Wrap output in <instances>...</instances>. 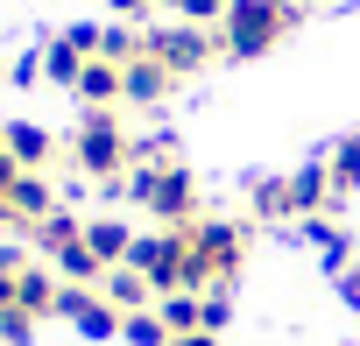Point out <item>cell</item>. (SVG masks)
Masks as SVG:
<instances>
[{
  "label": "cell",
  "mask_w": 360,
  "mask_h": 346,
  "mask_svg": "<svg viewBox=\"0 0 360 346\" xmlns=\"http://www.w3.org/2000/svg\"><path fill=\"white\" fill-rule=\"evenodd\" d=\"M191 233V276H184V290H233V276H240V262H248V226L240 219H191L184 226Z\"/></svg>",
  "instance_id": "1"
},
{
  "label": "cell",
  "mask_w": 360,
  "mask_h": 346,
  "mask_svg": "<svg viewBox=\"0 0 360 346\" xmlns=\"http://www.w3.org/2000/svg\"><path fill=\"white\" fill-rule=\"evenodd\" d=\"M297 29V0H233L219 15V50L226 57H269Z\"/></svg>",
  "instance_id": "2"
},
{
  "label": "cell",
  "mask_w": 360,
  "mask_h": 346,
  "mask_svg": "<svg viewBox=\"0 0 360 346\" xmlns=\"http://www.w3.org/2000/svg\"><path fill=\"white\" fill-rule=\"evenodd\" d=\"M120 184H127V198H134L141 212H155L162 226H191V219H198V184H191L184 162H162V169L134 162Z\"/></svg>",
  "instance_id": "3"
},
{
  "label": "cell",
  "mask_w": 360,
  "mask_h": 346,
  "mask_svg": "<svg viewBox=\"0 0 360 346\" xmlns=\"http://www.w3.org/2000/svg\"><path fill=\"white\" fill-rule=\"evenodd\" d=\"M71 162L85 169L92 184H113V177L134 169V134H127L113 113H85L78 134H71Z\"/></svg>",
  "instance_id": "4"
},
{
  "label": "cell",
  "mask_w": 360,
  "mask_h": 346,
  "mask_svg": "<svg viewBox=\"0 0 360 346\" xmlns=\"http://www.w3.org/2000/svg\"><path fill=\"white\" fill-rule=\"evenodd\" d=\"M127 269H141V276L155 283V297L184 290V276H191V233H184V226H155V233H134V255H127Z\"/></svg>",
  "instance_id": "5"
},
{
  "label": "cell",
  "mask_w": 360,
  "mask_h": 346,
  "mask_svg": "<svg viewBox=\"0 0 360 346\" xmlns=\"http://www.w3.org/2000/svg\"><path fill=\"white\" fill-rule=\"evenodd\" d=\"M141 50H148L162 71L191 78V71H205V64L219 57V29H198V22H162V29H148V36H141Z\"/></svg>",
  "instance_id": "6"
},
{
  "label": "cell",
  "mask_w": 360,
  "mask_h": 346,
  "mask_svg": "<svg viewBox=\"0 0 360 346\" xmlns=\"http://www.w3.org/2000/svg\"><path fill=\"white\" fill-rule=\"evenodd\" d=\"M57 318H64V325H78L85 339H113V332H120V311H113L99 290H78V283H64V297H57Z\"/></svg>",
  "instance_id": "7"
},
{
  "label": "cell",
  "mask_w": 360,
  "mask_h": 346,
  "mask_svg": "<svg viewBox=\"0 0 360 346\" xmlns=\"http://www.w3.org/2000/svg\"><path fill=\"white\" fill-rule=\"evenodd\" d=\"M290 205H297V219H318L325 205H339V184H332V162L325 155L290 169Z\"/></svg>",
  "instance_id": "8"
},
{
  "label": "cell",
  "mask_w": 360,
  "mask_h": 346,
  "mask_svg": "<svg viewBox=\"0 0 360 346\" xmlns=\"http://www.w3.org/2000/svg\"><path fill=\"white\" fill-rule=\"evenodd\" d=\"M169 92H176V71H162V64L141 50V57L127 64V99H120V106H162Z\"/></svg>",
  "instance_id": "9"
},
{
  "label": "cell",
  "mask_w": 360,
  "mask_h": 346,
  "mask_svg": "<svg viewBox=\"0 0 360 346\" xmlns=\"http://www.w3.org/2000/svg\"><path fill=\"white\" fill-rule=\"evenodd\" d=\"M99 297H106V304H113L120 318H127V311H155V283H148L141 269H127V262H120V269H106Z\"/></svg>",
  "instance_id": "10"
},
{
  "label": "cell",
  "mask_w": 360,
  "mask_h": 346,
  "mask_svg": "<svg viewBox=\"0 0 360 346\" xmlns=\"http://www.w3.org/2000/svg\"><path fill=\"white\" fill-rule=\"evenodd\" d=\"M85 248H92L106 269H120V262L134 255V226H127V219H113V212H99V219H85Z\"/></svg>",
  "instance_id": "11"
},
{
  "label": "cell",
  "mask_w": 360,
  "mask_h": 346,
  "mask_svg": "<svg viewBox=\"0 0 360 346\" xmlns=\"http://www.w3.org/2000/svg\"><path fill=\"white\" fill-rule=\"evenodd\" d=\"M50 212H57L50 177H43V169H22V184H15V219H22V233H29L36 219H50Z\"/></svg>",
  "instance_id": "12"
},
{
  "label": "cell",
  "mask_w": 360,
  "mask_h": 346,
  "mask_svg": "<svg viewBox=\"0 0 360 346\" xmlns=\"http://www.w3.org/2000/svg\"><path fill=\"white\" fill-rule=\"evenodd\" d=\"M8 155H15L22 169H43V162L57 155V141H50V127H36V120H8Z\"/></svg>",
  "instance_id": "13"
},
{
  "label": "cell",
  "mask_w": 360,
  "mask_h": 346,
  "mask_svg": "<svg viewBox=\"0 0 360 346\" xmlns=\"http://www.w3.org/2000/svg\"><path fill=\"white\" fill-rule=\"evenodd\" d=\"M155 311H162L169 339H184V332H205V297H198V290H169V297H155Z\"/></svg>",
  "instance_id": "14"
},
{
  "label": "cell",
  "mask_w": 360,
  "mask_h": 346,
  "mask_svg": "<svg viewBox=\"0 0 360 346\" xmlns=\"http://www.w3.org/2000/svg\"><path fill=\"white\" fill-rule=\"evenodd\" d=\"M248 212L269 219V226H276V219H297V205H290V177H255V184H248Z\"/></svg>",
  "instance_id": "15"
},
{
  "label": "cell",
  "mask_w": 360,
  "mask_h": 346,
  "mask_svg": "<svg viewBox=\"0 0 360 346\" xmlns=\"http://www.w3.org/2000/svg\"><path fill=\"white\" fill-rule=\"evenodd\" d=\"M29 241H36V248H43V255H64V248H71V241H85V219H78V212H71V205H57V212H50V219H36V226H29Z\"/></svg>",
  "instance_id": "16"
},
{
  "label": "cell",
  "mask_w": 360,
  "mask_h": 346,
  "mask_svg": "<svg viewBox=\"0 0 360 346\" xmlns=\"http://www.w3.org/2000/svg\"><path fill=\"white\" fill-rule=\"evenodd\" d=\"M304 241L325 255V269H332V276H339V269H353V241H346V226H332L325 212H318V219H304Z\"/></svg>",
  "instance_id": "17"
},
{
  "label": "cell",
  "mask_w": 360,
  "mask_h": 346,
  "mask_svg": "<svg viewBox=\"0 0 360 346\" xmlns=\"http://www.w3.org/2000/svg\"><path fill=\"white\" fill-rule=\"evenodd\" d=\"M50 269H57L64 283H78V290H99V283H106V262H99L85 241H71L64 255H50Z\"/></svg>",
  "instance_id": "18"
},
{
  "label": "cell",
  "mask_w": 360,
  "mask_h": 346,
  "mask_svg": "<svg viewBox=\"0 0 360 346\" xmlns=\"http://www.w3.org/2000/svg\"><path fill=\"white\" fill-rule=\"evenodd\" d=\"M332 184H339V198L346 191H360V134H346V141H332Z\"/></svg>",
  "instance_id": "19"
},
{
  "label": "cell",
  "mask_w": 360,
  "mask_h": 346,
  "mask_svg": "<svg viewBox=\"0 0 360 346\" xmlns=\"http://www.w3.org/2000/svg\"><path fill=\"white\" fill-rule=\"evenodd\" d=\"M120 339H134V346H169V325H162V311H127V318H120Z\"/></svg>",
  "instance_id": "20"
},
{
  "label": "cell",
  "mask_w": 360,
  "mask_h": 346,
  "mask_svg": "<svg viewBox=\"0 0 360 346\" xmlns=\"http://www.w3.org/2000/svg\"><path fill=\"white\" fill-rule=\"evenodd\" d=\"M162 8H169L176 22H198V29H219V15L233 8V0H162Z\"/></svg>",
  "instance_id": "21"
},
{
  "label": "cell",
  "mask_w": 360,
  "mask_h": 346,
  "mask_svg": "<svg viewBox=\"0 0 360 346\" xmlns=\"http://www.w3.org/2000/svg\"><path fill=\"white\" fill-rule=\"evenodd\" d=\"M29 339H36V311L0 304V346H29Z\"/></svg>",
  "instance_id": "22"
},
{
  "label": "cell",
  "mask_w": 360,
  "mask_h": 346,
  "mask_svg": "<svg viewBox=\"0 0 360 346\" xmlns=\"http://www.w3.org/2000/svg\"><path fill=\"white\" fill-rule=\"evenodd\" d=\"M99 57H106V64H134V57H141V36H134V29H106V36H99Z\"/></svg>",
  "instance_id": "23"
},
{
  "label": "cell",
  "mask_w": 360,
  "mask_h": 346,
  "mask_svg": "<svg viewBox=\"0 0 360 346\" xmlns=\"http://www.w3.org/2000/svg\"><path fill=\"white\" fill-rule=\"evenodd\" d=\"M226 318H233V297L226 290H205V332H226Z\"/></svg>",
  "instance_id": "24"
},
{
  "label": "cell",
  "mask_w": 360,
  "mask_h": 346,
  "mask_svg": "<svg viewBox=\"0 0 360 346\" xmlns=\"http://www.w3.org/2000/svg\"><path fill=\"white\" fill-rule=\"evenodd\" d=\"M8 78H15V85H36V78H43V50H29V57H15V64H8Z\"/></svg>",
  "instance_id": "25"
},
{
  "label": "cell",
  "mask_w": 360,
  "mask_h": 346,
  "mask_svg": "<svg viewBox=\"0 0 360 346\" xmlns=\"http://www.w3.org/2000/svg\"><path fill=\"white\" fill-rule=\"evenodd\" d=\"M339 297L360 311V262H353V269H339Z\"/></svg>",
  "instance_id": "26"
},
{
  "label": "cell",
  "mask_w": 360,
  "mask_h": 346,
  "mask_svg": "<svg viewBox=\"0 0 360 346\" xmlns=\"http://www.w3.org/2000/svg\"><path fill=\"white\" fill-rule=\"evenodd\" d=\"M169 346H219V332H184V339H169Z\"/></svg>",
  "instance_id": "27"
},
{
  "label": "cell",
  "mask_w": 360,
  "mask_h": 346,
  "mask_svg": "<svg viewBox=\"0 0 360 346\" xmlns=\"http://www.w3.org/2000/svg\"><path fill=\"white\" fill-rule=\"evenodd\" d=\"M106 8H120V15H141V8H155V0H106Z\"/></svg>",
  "instance_id": "28"
},
{
  "label": "cell",
  "mask_w": 360,
  "mask_h": 346,
  "mask_svg": "<svg viewBox=\"0 0 360 346\" xmlns=\"http://www.w3.org/2000/svg\"><path fill=\"white\" fill-rule=\"evenodd\" d=\"M0 155H8V127H0Z\"/></svg>",
  "instance_id": "29"
},
{
  "label": "cell",
  "mask_w": 360,
  "mask_h": 346,
  "mask_svg": "<svg viewBox=\"0 0 360 346\" xmlns=\"http://www.w3.org/2000/svg\"><path fill=\"white\" fill-rule=\"evenodd\" d=\"M0 78H8V71H0Z\"/></svg>",
  "instance_id": "30"
}]
</instances>
